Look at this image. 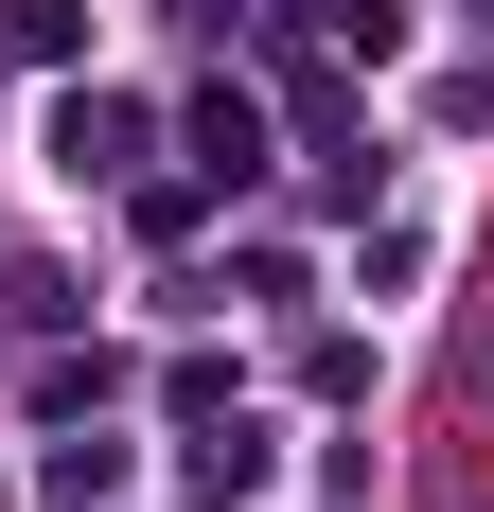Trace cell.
Listing matches in <instances>:
<instances>
[{"label":"cell","mask_w":494,"mask_h":512,"mask_svg":"<svg viewBox=\"0 0 494 512\" xmlns=\"http://www.w3.org/2000/svg\"><path fill=\"white\" fill-rule=\"evenodd\" d=\"M195 159H212V177H247V159H265V106L212 89V106H195Z\"/></svg>","instance_id":"cell-2"},{"label":"cell","mask_w":494,"mask_h":512,"mask_svg":"<svg viewBox=\"0 0 494 512\" xmlns=\"http://www.w3.org/2000/svg\"><path fill=\"white\" fill-rule=\"evenodd\" d=\"M124 142H142V124H124V106H89V89L53 106V177H124Z\"/></svg>","instance_id":"cell-1"}]
</instances>
